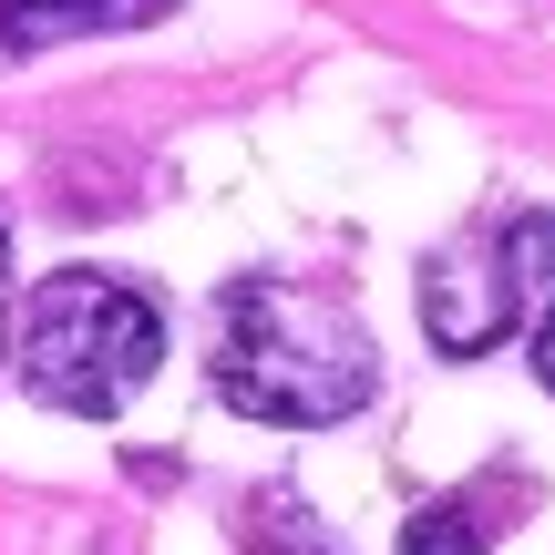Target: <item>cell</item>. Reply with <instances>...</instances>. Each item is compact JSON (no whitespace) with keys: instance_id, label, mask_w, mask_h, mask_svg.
<instances>
[{"instance_id":"obj_3","label":"cell","mask_w":555,"mask_h":555,"mask_svg":"<svg viewBox=\"0 0 555 555\" xmlns=\"http://www.w3.org/2000/svg\"><path fill=\"white\" fill-rule=\"evenodd\" d=\"M545 319H555V217L545 206H525L504 227H474L463 247H442L422 268V330L453 360H483L494 339L545 330Z\"/></svg>"},{"instance_id":"obj_4","label":"cell","mask_w":555,"mask_h":555,"mask_svg":"<svg viewBox=\"0 0 555 555\" xmlns=\"http://www.w3.org/2000/svg\"><path fill=\"white\" fill-rule=\"evenodd\" d=\"M525 504V483L504 474V483H463V494H442V504H422L412 525H401V555H483L504 535V515Z\"/></svg>"},{"instance_id":"obj_8","label":"cell","mask_w":555,"mask_h":555,"mask_svg":"<svg viewBox=\"0 0 555 555\" xmlns=\"http://www.w3.org/2000/svg\"><path fill=\"white\" fill-rule=\"evenodd\" d=\"M0 339H11V237H0Z\"/></svg>"},{"instance_id":"obj_1","label":"cell","mask_w":555,"mask_h":555,"mask_svg":"<svg viewBox=\"0 0 555 555\" xmlns=\"http://www.w3.org/2000/svg\"><path fill=\"white\" fill-rule=\"evenodd\" d=\"M206 380H217L227 412L278 422V433H319V422H350L380 391L371 339L350 330V309L288 278H237L217 288V339H206Z\"/></svg>"},{"instance_id":"obj_7","label":"cell","mask_w":555,"mask_h":555,"mask_svg":"<svg viewBox=\"0 0 555 555\" xmlns=\"http://www.w3.org/2000/svg\"><path fill=\"white\" fill-rule=\"evenodd\" d=\"M535 380H545V391H555V319H545V330H535Z\"/></svg>"},{"instance_id":"obj_6","label":"cell","mask_w":555,"mask_h":555,"mask_svg":"<svg viewBox=\"0 0 555 555\" xmlns=\"http://www.w3.org/2000/svg\"><path fill=\"white\" fill-rule=\"evenodd\" d=\"M247 555H330V535L309 525L298 494H258V525H247Z\"/></svg>"},{"instance_id":"obj_5","label":"cell","mask_w":555,"mask_h":555,"mask_svg":"<svg viewBox=\"0 0 555 555\" xmlns=\"http://www.w3.org/2000/svg\"><path fill=\"white\" fill-rule=\"evenodd\" d=\"M165 0H0V52H52L82 31H144Z\"/></svg>"},{"instance_id":"obj_2","label":"cell","mask_w":555,"mask_h":555,"mask_svg":"<svg viewBox=\"0 0 555 555\" xmlns=\"http://www.w3.org/2000/svg\"><path fill=\"white\" fill-rule=\"evenodd\" d=\"M165 360V309L114 268H62L31 288V319H21V380H31L52 412H124V401L155 380Z\"/></svg>"}]
</instances>
